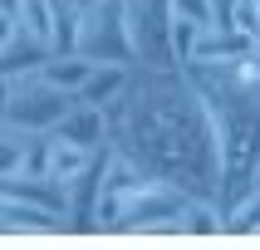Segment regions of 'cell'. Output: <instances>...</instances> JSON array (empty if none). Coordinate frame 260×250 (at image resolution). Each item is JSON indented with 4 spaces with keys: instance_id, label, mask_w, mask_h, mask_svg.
I'll return each mask as SVG.
<instances>
[{
    "instance_id": "1",
    "label": "cell",
    "mask_w": 260,
    "mask_h": 250,
    "mask_svg": "<svg viewBox=\"0 0 260 250\" xmlns=\"http://www.w3.org/2000/svg\"><path fill=\"white\" fill-rule=\"evenodd\" d=\"M108 137L147 176H167L187 196L226 201L221 113L187 64H138L128 93L108 108Z\"/></svg>"
},
{
    "instance_id": "2",
    "label": "cell",
    "mask_w": 260,
    "mask_h": 250,
    "mask_svg": "<svg viewBox=\"0 0 260 250\" xmlns=\"http://www.w3.org/2000/svg\"><path fill=\"white\" fill-rule=\"evenodd\" d=\"M79 93H64L40 74L25 79H5V103H0V123H20L29 132H54L64 123V113L74 108Z\"/></svg>"
},
{
    "instance_id": "3",
    "label": "cell",
    "mask_w": 260,
    "mask_h": 250,
    "mask_svg": "<svg viewBox=\"0 0 260 250\" xmlns=\"http://www.w3.org/2000/svg\"><path fill=\"white\" fill-rule=\"evenodd\" d=\"M79 54H88L93 64H138L133 29H128V5L123 0H93V5H84Z\"/></svg>"
},
{
    "instance_id": "4",
    "label": "cell",
    "mask_w": 260,
    "mask_h": 250,
    "mask_svg": "<svg viewBox=\"0 0 260 250\" xmlns=\"http://www.w3.org/2000/svg\"><path fill=\"white\" fill-rule=\"evenodd\" d=\"M182 206H187V191L167 182V176H143L138 191L123 201V221L128 231H182Z\"/></svg>"
},
{
    "instance_id": "5",
    "label": "cell",
    "mask_w": 260,
    "mask_h": 250,
    "mask_svg": "<svg viewBox=\"0 0 260 250\" xmlns=\"http://www.w3.org/2000/svg\"><path fill=\"white\" fill-rule=\"evenodd\" d=\"M138 64H177L172 59V0H123Z\"/></svg>"
},
{
    "instance_id": "6",
    "label": "cell",
    "mask_w": 260,
    "mask_h": 250,
    "mask_svg": "<svg viewBox=\"0 0 260 250\" xmlns=\"http://www.w3.org/2000/svg\"><path fill=\"white\" fill-rule=\"evenodd\" d=\"M118 147L103 142L99 152H93V162H88L84 172L69 182V221L74 226H99V201H103V176H108V162H113Z\"/></svg>"
},
{
    "instance_id": "7",
    "label": "cell",
    "mask_w": 260,
    "mask_h": 250,
    "mask_svg": "<svg viewBox=\"0 0 260 250\" xmlns=\"http://www.w3.org/2000/svg\"><path fill=\"white\" fill-rule=\"evenodd\" d=\"M49 44L40 34H29L25 25L15 29H0V79H25V74H40L49 64Z\"/></svg>"
},
{
    "instance_id": "8",
    "label": "cell",
    "mask_w": 260,
    "mask_h": 250,
    "mask_svg": "<svg viewBox=\"0 0 260 250\" xmlns=\"http://www.w3.org/2000/svg\"><path fill=\"white\" fill-rule=\"evenodd\" d=\"M54 137H69V142L88 147V152H99L103 142H113V137H108V108L74 98V108L64 113V123L54 128Z\"/></svg>"
},
{
    "instance_id": "9",
    "label": "cell",
    "mask_w": 260,
    "mask_h": 250,
    "mask_svg": "<svg viewBox=\"0 0 260 250\" xmlns=\"http://www.w3.org/2000/svg\"><path fill=\"white\" fill-rule=\"evenodd\" d=\"M0 221H5V235H20V231H64L74 226L64 211L54 206H40V201H20V196H0Z\"/></svg>"
},
{
    "instance_id": "10",
    "label": "cell",
    "mask_w": 260,
    "mask_h": 250,
    "mask_svg": "<svg viewBox=\"0 0 260 250\" xmlns=\"http://www.w3.org/2000/svg\"><path fill=\"white\" fill-rule=\"evenodd\" d=\"M246 54H250V34H241V29H221V25H206V29H202V44H197V54H191V64L231 69V64H241Z\"/></svg>"
},
{
    "instance_id": "11",
    "label": "cell",
    "mask_w": 260,
    "mask_h": 250,
    "mask_svg": "<svg viewBox=\"0 0 260 250\" xmlns=\"http://www.w3.org/2000/svg\"><path fill=\"white\" fill-rule=\"evenodd\" d=\"M133 69H138V64H93L88 84L79 88V98H84V103H99V108H113V103L128 93Z\"/></svg>"
},
{
    "instance_id": "12",
    "label": "cell",
    "mask_w": 260,
    "mask_h": 250,
    "mask_svg": "<svg viewBox=\"0 0 260 250\" xmlns=\"http://www.w3.org/2000/svg\"><path fill=\"white\" fill-rule=\"evenodd\" d=\"M221 231H226V201L221 196H187L182 235H221Z\"/></svg>"
},
{
    "instance_id": "13",
    "label": "cell",
    "mask_w": 260,
    "mask_h": 250,
    "mask_svg": "<svg viewBox=\"0 0 260 250\" xmlns=\"http://www.w3.org/2000/svg\"><path fill=\"white\" fill-rule=\"evenodd\" d=\"M88 74H93V59L88 54H49V64L40 69V79H49L54 88L64 93H79L88 84Z\"/></svg>"
},
{
    "instance_id": "14",
    "label": "cell",
    "mask_w": 260,
    "mask_h": 250,
    "mask_svg": "<svg viewBox=\"0 0 260 250\" xmlns=\"http://www.w3.org/2000/svg\"><path fill=\"white\" fill-rule=\"evenodd\" d=\"M88 162H93V152H88V147L69 142V137H54V157H49V176H54V182H64V187H69V182L84 172Z\"/></svg>"
},
{
    "instance_id": "15",
    "label": "cell",
    "mask_w": 260,
    "mask_h": 250,
    "mask_svg": "<svg viewBox=\"0 0 260 250\" xmlns=\"http://www.w3.org/2000/svg\"><path fill=\"white\" fill-rule=\"evenodd\" d=\"M29 142H35V132H29V128H20V123H0V176L20 172Z\"/></svg>"
},
{
    "instance_id": "16",
    "label": "cell",
    "mask_w": 260,
    "mask_h": 250,
    "mask_svg": "<svg viewBox=\"0 0 260 250\" xmlns=\"http://www.w3.org/2000/svg\"><path fill=\"white\" fill-rule=\"evenodd\" d=\"M226 231H260V187H246L226 201Z\"/></svg>"
},
{
    "instance_id": "17",
    "label": "cell",
    "mask_w": 260,
    "mask_h": 250,
    "mask_svg": "<svg viewBox=\"0 0 260 250\" xmlns=\"http://www.w3.org/2000/svg\"><path fill=\"white\" fill-rule=\"evenodd\" d=\"M202 20H187V15H172V59L177 64H191L197 44H202Z\"/></svg>"
},
{
    "instance_id": "18",
    "label": "cell",
    "mask_w": 260,
    "mask_h": 250,
    "mask_svg": "<svg viewBox=\"0 0 260 250\" xmlns=\"http://www.w3.org/2000/svg\"><path fill=\"white\" fill-rule=\"evenodd\" d=\"M231 29L255 40L260 34V0H231Z\"/></svg>"
},
{
    "instance_id": "19",
    "label": "cell",
    "mask_w": 260,
    "mask_h": 250,
    "mask_svg": "<svg viewBox=\"0 0 260 250\" xmlns=\"http://www.w3.org/2000/svg\"><path fill=\"white\" fill-rule=\"evenodd\" d=\"M172 15H187V20H202V25H211V20H216L211 0H172Z\"/></svg>"
},
{
    "instance_id": "20",
    "label": "cell",
    "mask_w": 260,
    "mask_h": 250,
    "mask_svg": "<svg viewBox=\"0 0 260 250\" xmlns=\"http://www.w3.org/2000/svg\"><path fill=\"white\" fill-rule=\"evenodd\" d=\"M236 74H241L246 84H260V49H250V54L241 59V64H236Z\"/></svg>"
},
{
    "instance_id": "21",
    "label": "cell",
    "mask_w": 260,
    "mask_h": 250,
    "mask_svg": "<svg viewBox=\"0 0 260 250\" xmlns=\"http://www.w3.org/2000/svg\"><path fill=\"white\" fill-rule=\"evenodd\" d=\"M250 187H260V162H255V167H250Z\"/></svg>"
},
{
    "instance_id": "22",
    "label": "cell",
    "mask_w": 260,
    "mask_h": 250,
    "mask_svg": "<svg viewBox=\"0 0 260 250\" xmlns=\"http://www.w3.org/2000/svg\"><path fill=\"white\" fill-rule=\"evenodd\" d=\"M79 5H93V0H79Z\"/></svg>"
}]
</instances>
